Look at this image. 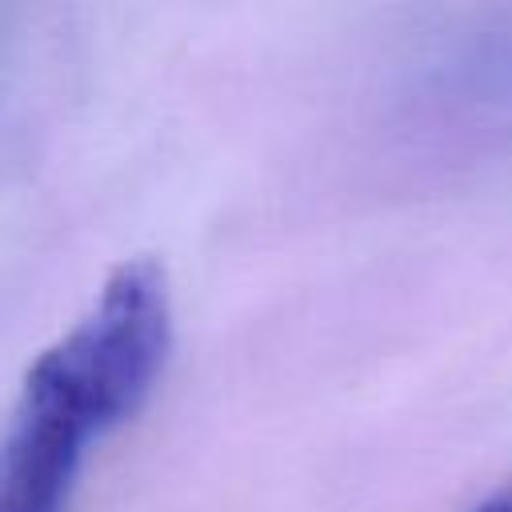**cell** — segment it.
Instances as JSON below:
<instances>
[{
	"instance_id": "cell-1",
	"label": "cell",
	"mask_w": 512,
	"mask_h": 512,
	"mask_svg": "<svg viewBox=\"0 0 512 512\" xmlns=\"http://www.w3.org/2000/svg\"><path fill=\"white\" fill-rule=\"evenodd\" d=\"M172 344L164 268L136 256L112 268L92 308L44 348L24 384L64 404L92 436L128 420L152 392Z\"/></svg>"
},
{
	"instance_id": "cell-2",
	"label": "cell",
	"mask_w": 512,
	"mask_h": 512,
	"mask_svg": "<svg viewBox=\"0 0 512 512\" xmlns=\"http://www.w3.org/2000/svg\"><path fill=\"white\" fill-rule=\"evenodd\" d=\"M92 432L52 396L20 384L0 424V512H64Z\"/></svg>"
},
{
	"instance_id": "cell-3",
	"label": "cell",
	"mask_w": 512,
	"mask_h": 512,
	"mask_svg": "<svg viewBox=\"0 0 512 512\" xmlns=\"http://www.w3.org/2000/svg\"><path fill=\"white\" fill-rule=\"evenodd\" d=\"M472 512H512V480H508V484H500L492 496H484Z\"/></svg>"
}]
</instances>
